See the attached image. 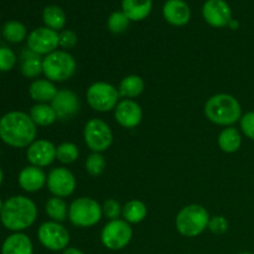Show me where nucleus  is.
<instances>
[{
  "instance_id": "1",
  "label": "nucleus",
  "mask_w": 254,
  "mask_h": 254,
  "mask_svg": "<svg viewBox=\"0 0 254 254\" xmlns=\"http://www.w3.org/2000/svg\"><path fill=\"white\" fill-rule=\"evenodd\" d=\"M37 126L30 114L11 111L0 118V140L16 149L27 148L36 140Z\"/></svg>"
},
{
  "instance_id": "2",
  "label": "nucleus",
  "mask_w": 254,
  "mask_h": 254,
  "mask_svg": "<svg viewBox=\"0 0 254 254\" xmlns=\"http://www.w3.org/2000/svg\"><path fill=\"white\" fill-rule=\"evenodd\" d=\"M37 218V206L30 197L15 195L4 201L0 222L10 232H24Z\"/></svg>"
},
{
  "instance_id": "3",
  "label": "nucleus",
  "mask_w": 254,
  "mask_h": 254,
  "mask_svg": "<svg viewBox=\"0 0 254 254\" xmlns=\"http://www.w3.org/2000/svg\"><path fill=\"white\" fill-rule=\"evenodd\" d=\"M203 112L211 123L221 127H233L243 116L240 101L228 93H218L210 97L205 103Z\"/></svg>"
},
{
  "instance_id": "4",
  "label": "nucleus",
  "mask_w": 254,
  "mask_h": 254,
  "mask_svg": "<svg viewBox=\"0 0 254 254\" xmlns=\"http://www.w3.org/2000/svg\"><path fill=\"white\" fill-rule=\"evenodd\" d=\"M210 218V213L203 206L191 203L179 211L175 218V227L184 237H197L207 230Z\"/></svg>"
},
{
  "instance_id": "5",
  "label": "nucleus",
  "mask_w": 254,
  "mask_h": 254,
  "mask_svg": "<svg viewBox=\"0 0 254 254\" xmlns=\"http://www.w3.org/2000/svg\"><path fill=\"white\" fill-rule=\"evenodd\" d=\"M76 59L64 50H56L42 59V74L54 83L68 81L76 73Z\"/></svg>"
},
{
  "instance_id": "6",
  "label": "nucleus",
  "mask_w": 254,
  "mask_h": 254,
  "mask_svg": "<svg viewBox=\"0 0 254 254\" xmlns=\"http://www.w3.org/2000/svg\"><path fill=\"white\" fill-rule=\"evenodd\" d=\"M102 205L92 197H78L68 206V220L74 227H93L102 220Z\"/></svg>"
},
{
  "instance_id": "7",
  "label": "nucleus",
  "mask_w": 254,
  "mask_h": 254,
  "mask_svg": "<svg viewBox=\"0 0 254 254\" xmlns=\"http://www.w3.org/2000/svg\"><path fill=\"white\" fill-rule=\"evenodd\" d=\"M86 99L88 106L93 111L99 113L114 111L119 103L121 94L118 88L108 82H94L88 87L86 93Z\"/></svg>"
},
{
  "instance_id": "8",
  "label": "nucleus",
  "mask_w": 254,
  "mask_h": 254,
  "mask_svg": "<svg viewBox=\"0 0 254 254\" xmlns=\"http://www.w3.org/2000/svg\"><path fill=\"white\" fill-rule=\"evenodd\" d=\"M83 139L92 153H103L113 144V131L103 119L92 118L84 126Z\"/></svg>"
},
{
  "instance_id": "9",
  "label": "nucleus",
  "mask_w": 254,
  "mask_h": 254,
  "mask_svg": "<svg viewBox=\"0 0 254 254\" xmlns=\"http://www.w3.org/2000/svg\"><path fill=\"white\" fill-rule=\"evenodd\" d=\"M133 238V228L126 220L108 221L102 228L101 242L107 250L121 251L128 247Z\"/></svg>"
},
{
  "instance_id": "10",
  "label": "nucleus",
  "mask_w": 254,
  "mask_h": 254,
  "mask_svg": "<svg viewBox=\"0 0 254 254\" xmlns=\"http://www.w3.org/2000/svg\"><path fill=\"white\" fill-rule=\"evenodd\" d=\"M37 238L42 247L51 252L64 251L69 247L68 245L71 241L68 230L62 223L55 221H46L41 223L37 230Z\"/></svg>"
},
{
  "instance_id": "11",
  "label": "nucleus",
  "mask_w": 254,
  "mask_h": 254,
  "mask_svg": "<svg viewBox=\"0 0 254 254\" xmlns=\"http://www.w3.org/2000/svg\"><path fill=\"white\" fill-rule=\"evenodd\" d=\"M26 46L39 56H47L60 47L59 32L46 26L37 27L27 36Z\"/></svg>"
},
{
  "instance_id": "12",
  "label": "nucleus",
  "mask_w": 254,
  "mask_h": 254,
  "mask_svg": "<svg viewBox=\"0 0 254 254\" xmlns=\"http://www.w3.org/2000/svg\"><path fill=\"white\" fill-rule=\"evenodd\" d=\"M77 181L72 171L66 168H55L47 175L46 188L52 196L56 197H68L74 192Z\"/></svg>"
},
{
  "instance_id": "13",
  "label": "nucleus",
  "mask_w": 254,
  "mask_h": 254,
  "mask_svg": "<svg viewBox=\"0 0 254 254\" xmlns=\"http://www.w3.org/2000/svg\"><path fill=\"white\" fill-rule=\"evenodd\" d=\"M203 20L210 26L222 29L228 26L232 17V10L226 0H207L202 6Z\"/></svg>"
},
{
  "instance_id": "14",
  "label": "nucleus",
  "mask_w": 254,
  "mask_h": 254,
  "mask_svg": "<svg viewBox=\"0 0 254 254\" xmlns=\"http://www.w3.org/2000/svg\"><path fill=\"white\" fill-rule=\"evenodd\" d=\"M26 159L30 165L46 168L56 160V146L46 139H36L26 148Z\"/></svg>"
},
{
  "instance_id": "15",
  "label": "nucleus",
  "mask_w": 254,
  "mask_h": 254,
  "mask_svg": "<svg viewBox=\"0 0 254 254\" xmlns=\"http://www.w3.org/2000/svg\"><path fill=\"white\" fill-rule=\"evenodd\" d=\"M51 107L57 114L60 121H68L74 118L81 108L78 96L71 89H59L55 98L52 99Z\"/></svg>"
},
{
  "instance_id": "16",
  "label": "nucleus",
  "mask_w": 254,
  "mask_h": 254,
  "mask_svg": "<svg viewBox=\"0 0 254 254\" xmlns=\"http://www.w3.org/2000/svg\"><path fill=\"white\" fill-rule=\"evenodd\" d=\"M114 118L123 128H136L143 121V109L134 99H122L114 109Z\"/></svg>"
},
{
  "instance_id": "17",
  "label": "nucleus",
  "mask_w": 254,
  "mask_h": 254,
  "mask_svg": "<svg viewBox=\"0 0 254 254\" xmlns=\"http://www.w3.org/2000/svg\"><path fill=\"white\" fill-rule=\"evenodd\" d=\"M17 183L25 192L34 193L42 190L46 186L47 175L45 174L44 169L34 165H27L19 173Z\"/></svg>"
},
{
  "instance_id": "18",
  "label": "nucleus",
  "mask_w": 254,
  "mask_h": 254,
  "mask_svg": "<svg viewBox=\"0 0 254 254\" xmlns=\"http://www.w3.org/2000/svg\"><path fill=\"white\" fill-rule=\"evenodd\" d=\"M163 16L173 26H185L191 19V9L184 0H166L163 6Z\"/></svg>"
},
{
  "instance_id": "19",
  "label": "nucleus",
  "mask_w": 254,
  "mask_h": 254,
  "mask_svg": "<svg viewBox=\"0 0 254 254\" xmlns=\"http://www.w3.org/2000/svg\"><path fill=\"white\" fill-rule=\"evenodd\" d=\"M1 254H34L31 238L24 232H14L7 236L1 245Z\"/></svg>"
},
{
  "instance_id": "20",
  "label": "nucleus",
  "mask_w": 254,
  "mask_h": 254,
  "mask_svg": "<svg viewBox=\"0 0 254 254\" xmlns=\"http://www.w3.org/2000/svg\"><path fill=\"white\" fill-rule=\"evenodd\" d=\"M57 92L56 84L47 78L34 79L29 87V96L36 103H51Z\"/></svg>"
},
{
  "instance_id": "21",
  "label": "nucleus",
  "mask_w": 254,
  "mask_h": 254,
  "mask_svg": "<svg viewBox=\"0 0 254 254\" xmlns=\"http://www.w3.org/2000/svg\"><path fill=\"white\" fill-rule=\"evenodd\" d=\"M153 0H122V11L130 21H143L150 15Z\"/></svg>"
},
{
  "instance_id": "22",
  "label": "nucleus",
  "mask_w": 254,
  "mask_h": 254,
  "mask_svg": "<svg viewBox=\"0 0 254 254\" xmlns=\"http://www.w3.org/2000/svg\"><path fill=\"white\" fill-rule=\"evenodd\" d=\"M20 60H21L20 72H21L22 76L30 79H37L40 74H42L41 56H39L26 47L20 54Z\"/></svg>"
},
{
  "instance_id": "23",
  "label": "nucleus",
  "mask_w": 254,
  "mask_h": 254,
  "mask_svg": "<svg viewBox=\"0 0 254 254\" xmlns=\"http://www.w3.org/2000/svg\"><path fill=\"white\" fill-rule=\"evenodd\" d=\"M217 143L223 153L233 154L242 146V133L235 127H226L218 135Z\"/></svg>"
},
{
  "instance_id": "24",
  "label": "nucleus",
  "mask_w": 254,
  "mask_h": 254,
  "mask_svg": "<svg viewBox=\"0 0 254 254\" xmlns=\"http://www.w3.org/2000/svg\"><path fill=\"white\" fill-rule=\"evenodd\" d=\"M145 88L144 79L138 74H129L121 81L118 86V92L121 98L134 99L140 96Z\"/></svg>"
},
{
  "instance_id": "25",
  "label": "nucleus",
  "mask_w": 254,
  "mask_h": 254,
  "mask_svg": "<svg viewBox=\"0 0 254 254\" xmlns=\"http://www.w3.org/2000/svg\"><path fill=\"white\" fill-rule=\"evenodd\" d=\"M29 114L37 127H50L57 121L56 112L49 103H36Z\"/></svg>"
},
{
  "instance_id": "26",
  "label": "nucleus",
  "mask_w": 254,
  "mask_h": 254,
  "mask_svg": "<svg viewBox=\"0 0 254 254\" xmlns=\"http://www.w3.org/2000/svg\"><path fill=\"white\" fill-rule=\"evenodd\" d=\"M148 216V207L145 203L140 200H130L123 206V213L122 217L126 220L129 225H138L143 222Z\"/></svg>"
},
{
  "instance_id": "27",
  "label": "nucleus",
  "mask_w": 254,
  "mask_h": 254,
  "mask_svg": "<svg viewBox=\"0 0 254 254\" xmlns=\"http://www.w3.org/2000/svg\"><path fill=\"white\" fill-rule=\"evenodd\" d=\"M45 212L49 216L50 221L62 223L68 218V205L64 198L52 196L45 203Z\"/></svg>"
},
{
  "instance_id": "28",
  "label": "nucleus",
  "mask_w": 254,
  "mask_h": 254,
  "mask_svg": "<svg viewBox=\"0 0 254 254\" xmlns=\"http://www.w3.org/2000/svg\"><path fill=\"white\" fill-rule=\"evenodd\" d=\"M42 20H44L45 26L55 30V31H59V30L64 29L66 25V14L57 5H49L44 9Z\"/></svg>"
},
{
  "instance_id": "29",
  "label": "nucleus",
  "mask_w": 254,
  "mask_h": 254,
  "mask_svg": "<svg viewBox=\"0 0 254 254\" xmlns=\"http://www.w3.org/2000/svg\"><path fill=\"white\" fill-rule=\"evenodd\" d=\"M1 34L4 39L10 44H20L29 36L26 26L16 20H10V21L5 22L1 29Z\"/></svg>"
},
{
  "instance_id": "30",
  "label": "nucleus",
  "mask_w": 254,
  "mask_h": 254,
  "mask_svg": "<svg viewBox=\"0 0 254 254\" xmlns=\"http://www.w3.org/2000/svg\"><path fill=\"white\" fill-rule=\"evenodd\" d=\"M79 150L78 146L71 141H64L59 146H56V160H59L62 165L73 164L78 159Z\"/></svg>"
},
{
  "instance_id": "31",
  "label": "nucleus",
  "mask_w": 254,
  "mask_h": 254,
  "mask_svg": "<svg viewBox=\"0 0 254 254\" xmlns=\"http://www.w3.org/2000/svg\"><path fill=\"white\" fill-rule=\"evenodd\" d=\"M107 166L106 158L102 153H92L87 156L84 168L91 176H99L104 173Z\"/></svg>"
},
{
  "instance_id": "32",
  "label": "nucleus",
  "mask_w": 254,
  "mask_h": 254,
  "mask_svg": "<svg viewBox=\"0 0 254 254\" xmlns=\"http://www.w3.org/2000/svg\"><path fill=\"white\" fill-rule=\"evenodd\" d=\"M130 22V20L127 17L123 11H114L109 15L107 26L112 34H123L124 31L128 30Z\"/></svg>"
},
{
  "instance_id": "33",
  "label": "nucleus",
  "mask_w": 254,
  "mask_h": 254,
  "mask_svg": "<svg viewBox=\"0 0 254 254\" xmlns=\"http://www.w3.org/2000/svg\"><path fill=\"white\" fill-rule=\"evenodd\" d=\"M17 56L10 47H0V72H9L16 66Z\"/></svg>"
},
{
  "instance_id": "34",
  "label": "nucleus",
  "mask_w": 254,
  "mask_h": 254,
  "mask_svg": "<svg viewBox=\"0 0 254 254\" xmlns=\"http://www.w3.org/2000/svg\"><path fill=\"white\" fill-rule=\"evenodd\" d=\"M102 212L104 217L108 218L109 221L118 220L123 213V206L114 198H108L102 205Z\"/></svg>"
},
{
  "instance_id": "35",
  "label": "nucleus",
  "mask_w": 254,
  "mask_h": 254,
  "mask_svg": "<svg viewBox=\"0 0 254 254\" xmlns=\"http://www.w3.org/2000/svg\"><path fill=\"white\" fill-rule=\"evenodd\" d=\"M241 133L254 141V111L247 112L240 121Z\"/></svg>"
},
{
  "instance_id": "36",
  "label": "nucleus",
  "mask_w": 254,
  "mask_h": 254,
  "mask_svg": "<svg viewBox=\"0 0 254 254\" xmlns=\"http://www.w3.org/2000/svg\"><path fill=\"white\" fill-rule=\"evenodd\" d=\"M230 223L225 216H213L210 218L207 228L213 233V235H223L228 231Z\"/></svg>"
},
{
  "instance_id": "37",
  "label": "nucleus",
  "mask_w": 254,
  "mask_h": 254,
  "mask_svg": "<svg viewBox=\"0 0 254 254\" xmlns=\"http://www.w3.org/2000/svg\"><path fill=\"white\" fill-rule=\"evenodd\" d=\"M60 39V47L64 51H68V50L73 49L74 46L78 42V36L74 31L72 30H64L59 34Z\"/></svg>"
},
{
  "instance_id": "38",
  "label": "nucleus",
  "mask_w": 254,
  "mask_h": 254,
  "mask_svg": "<svg viewBox=\"0 0 254 254\" xmlns=\"http://www.w3.org/2000/svg\"><path fill=\"white\" fill-rule=\"evenodd\" d=\"M62 254H84V253L76 247H67L66 250L62 251Z\"/></svg>"
},
{
  "instance_id": "39",
  "label": "nucleus",
  "mask_w": 254,
  "mask_h": 254,
  "mask_svg": "<svg viewBox=\"0 0 254 254\" xmlns=\"http://www.w3.org/2000/svg\"><path fill=\"white\" fill-rule=\"evenodd\" d=\"M238 26H240V22H238L237 20H235V19L231 20V22L228 24V27H230V29H232V30L238 29Z\"/></svg>"
},
{
  "instance_id": "40",
  "label": "nucleus",
  "mask_w": 254,
  "mask_h": 254,
  "mask_svg": "<svg viewBox=\"0 0 254 254\" xmlns=\"http://www.w3.org/2000/svg\"><path fill=\"white\" fill-rule=\"evenodd\" d=\"M2 181H4V173H2L1 168H0V185L2 184Z\"/></svg>"
},
{
  "instance_id": "41",
  "label": "nucleus",
  "mask_w": 254,
  "mask_h": 254,
  "mask_svg": "<svg viewBox=\"0 0 254 254\" xmlns=\"http://www.w3.org/2000/svg\"><path fill=\"white\" fill-rule=\"evenodd\" d=\"M2 206H4V201L0 198V212H1V210H2Z\"/></svg>"
},
{
  "instance_id": "42",
  "label": "nucleus",
  "mask_w": 254,
  "mask_h": 254,
  "mask_svg": "<svg viewBox=\"0 0 254 254\" xmlns=\"http://www.w3.org/2000/svg\"><path fill=\"white\" fill-rule=\"evenodd\" d=\"M238 254H254V253H251V252H241V253H238Z\"/></svg>"
}]
</instances>
